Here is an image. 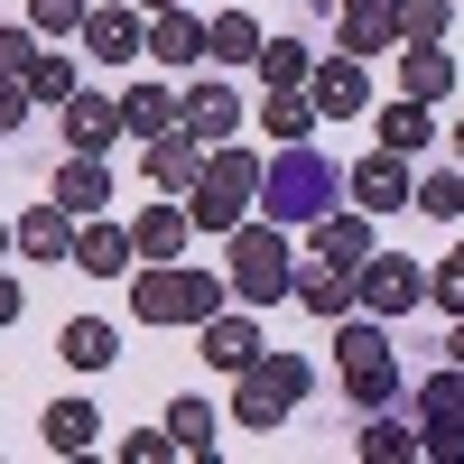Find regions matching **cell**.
<instances>
[{
	"mask_svg": "<svg viewBox=\"0 0 464 464\" xmlns=\"http://www.w3.org/2000/svg\"><path fill=\"white\" fill-rule=\"evenodd\" d=\"M260 130L269 140H316V102H306V84H269V102H260Z\"/></svg>",
	"mask_w": 464,
	"mask_h": 464,
	"instance_id": "cell-23",
	"label": "cell"
},
{
	"mask_svg": "<svg viewBox=\"0 0 464 464\" xmlns=\"http://www.w3.org/2000/svg\"><path fill=\"white\" fill-rule=\"evenodd\" d=\"M84 47L102 65H130L140 56V10H84Z\"/></svg>",
	"mask_w": 464,
	"mask_h": 464,
	"instance_id": "cell-24",
	"label": "cell"
},
{
	"mask_svg": "<svg viewBox=\"0 0 464 464\" xmlns=\"http://www.w3.org/2000/svg\"><path fill=\"white\" fill-rule=\"evenodd\" d=\"M437 140V121H428V102H391V111H381V149H400V159H418V149H428Z\"/></svg>",
	"mask_w": 464,
	"mask_h": 464,
	"instance_id": "cell-30",
	"label": "cell"
},
{
	"mask_svg": "<svg viewBox=\"0 0 464 464\" xmlns=\"http://www.w3.org/2000/svg\"><path fill=\"white\" fill-rule=\"evenodd\" d=\"M428 297L446 306V316H464V242L446 251V269H428Z\"/></svg>",
	"mask_w": 464,
	"mask_h": 464,
	"instance_id": "cell-38",
	"label": "cell"
},
{
	"mask_svg": "<svg viewBox=\"0 0 464 464\" xmlns=\"http://www.w3.org/2000/svg\"><path fill=\"white\" fill-rule=\"evenodd\" d=\"M196 353H205L214 372H251V362H260V325H251V316H223V306H214V316L196 325Z\"/></svg>",
	"mask_w": 464,
	"mask_h": 464,
	"instance_id": "cell-14",
	"label": "cell"
},
{
	"mask_svg": "<svg viewBox=\"0 0 464 464\" xmlns=\"http://www.w3.org/2000/svg\"><path fill=\"white\" fill-rule=\"evenodd\" d=\"M74 260H84L93 279H121L140 251H130V232H121V223H93V214H84V223H74Z\"/></svg>",
	"mask_w": 464,
	"mask_h": 464,
	"instance_id": "cell-21",
	"label": "cell"
},
{
	"mask_svg": "<svg viewBox=\"0 0 464 464\" xmlns=\"http://www.w3.org/2000/svg\"><path fill=\"white\" fill-rule=\"evenodd\" d=\"M251 196H260V159L251 149H205V168H196V186H186V223L196 232H232L251 214Z\"/></svg>",
	"mask_w": 464,
	"mask_h": 464,
	"instance_id": "cell-2",
	"label": "cell"
},
{
	"mask_svg": "<svg viewBox=\"0 0 464 464\" xmlns=\"http://www.w3.org/2000/svg\"><path fill=\"white\" fill-rule=\"evenodd\" d=\"M353 446L381 455V464H400V455H418V428H400V418H381V409H372V428H362Z\"/></svg>",
	"mask_w": 464,
	"mask_h": 464,
	"instance_id": "cell-35",
	"label": "cell"
},
{
	"mask_svg": "<svg viewBox=\"0 0 464 464\" xmlns=\"http://www.w3.org/2000/svg\"><path fill=\"white\" fill-rule=\"evenodd\" d=\"M316 260H334V269H362L372 260V214H316Z\"/></svg>",
	"mask_w": 464,
	"mask_h": 464,
	"instance_id": "cell-20",
	"label": "cell"
},
{
	"mask_svg": "<svg viewBox=\"0 0 464 464\" xmlns=\"http://www.w3.org/2000/svg\"><path fill=\"white\" fill-rule=\"evenodd\" d=\"M409 409H418V455H455V464H464V372H455V362L428 372Z\"/></svg>",
	"mask_w": 464,
	"mask_h": 464,
	"instance_id": "cell-7",
	"label": "cell"
},
{
	"mask_svg": "<svg viewBox=\"0 0 464 464\" xmlns=\"http://www.w3.org/2000/svg\"><path fill=\"white\" fill-rule=\"evenodd\" d=\"M409 205H418V214H437V223H455V214H464V168L418 177V186H409Z\"/></svg>",
	"mask_w": 464,
	"mask_h": 464,
	"instance_id": "cell-32",
	"label": "cell"
},
{
	"mask_svg": "<svg viewBox=\"0 0 464 464\" xmlns=\"http://www.w3.org/2000/svg\"><path fill=\"white\" fill-rule=\"evenodd\" d=\"M455 28V0H400V37H446Z\"/></svg>",
	"mask_w": 464,
	"mask_h": 464,
	"instance_id": "cell-36",
	"label": "cell"
},
{
	"mask_svg": "<svg viewBox=\"0 0 464 464\" xmlns=\"http://www.w3.org/2000/svg\"><path fill=\"white\" fill-rule=\"evenodd\" d=\"M168 446H177V455H214V409H205V400H177V409H168Z\"/></svg>",
	"mask_w": 464,
	"mask_h": 464,
	"instance_id": "cell-31",
	"label": "cell"
},
{
	"mask_svg": "<svg viewBox=\"0 0 464 464\" xmlns=\"http://www.w3.org/2000/svg\"><path fill=\"white\" fill-rule=\"evenodd\" d=\"M10 251H28V260H65V251H74V214L47 196L37 214H19V223H10Z\"/></svg>",
	"mask_w": 464,
	"mask_h": 464,
	"instance_id": "cell-17",
	"label": "cell"
},
{
	"mask_svg": "<svg viewBox=\"0 0 464 464\" xmlns=\"http://www.w3.org/2000/svg\"><path fill=\"white\" fill-rule=\"evenodd\" d=\"M177 130H196L205 149H223L232 130H242V93H232L223 74H205V84H186V93H177Z\"/></svg>",
	"mask_w": 464,
	"mask_h": 464,
	"instance_id": "cell-9",
	"label": "cell"
},
{
	"mask_svg": "<svg viewBox=\"0 0 464 464\" xmlns=\"http://www.w3.org/2000/svg\"><path fill=\"white\" fill-rule=\"evenodd\" d=\"M205 56H223V65H251V56H260V19H251V10H223V19H205Z\"/></svg>",
	"mask_w": 464,
	"mask_h": 464,
	"instance_id": "cell-29",
	"label": "cell"
},
{
	"mask_svg": "<svg viewBox=\"0 0 464 464\" xmlns=\"http://www.w3.org/2000/svg\"><path fill=\"white\" fill-rule=\"evenodd\" d=\"M455 168H464V121H455Z\"/></svg>",
	"mask_w": 464,
	"mask_h": 464,
	"instance_id": "cell-45",
	"label": "cell"
},
{
	"mask_svg": "<svg viewBox=\"0 0 464 464\" xmlns=\"http://www.w3.org/2000/svg\"><path fill=\"white\" fill-rule=\"evenodd\" d=\"M288 297H306V316H325V325L362 306V297H353V269H334V260H316V269H306V279H297Z\"/></svg>",
	"mask_w": 464,
	"mask_h": 464,
	"instance_id": "cell-22",
	"label": "cell"
},
{
	"mask_svg": "<svg viewBox=\"0 0 464 464\" xmlns=\"http://www.w3.org/2000/svg\"><path fill=\"white\" fill-rule=\"evenodd\" d=\"M353 297L372 306V316H409V306L428 297V269H418L409 251H372V260L353 269Z\"/></svg>",
	"mask_w": 464,
	"mask_h": 464,
	"instance_id": "cell-8",
	"label": "cell"
},
{
	"mask_svg": "<svg viewBox=\"0 0 464 464\" xmlns=\"http://www.w3.org/2000/svg\"><path fill=\"white\" fill-rule=\"evenodd\" d=\"M19 84H28V102H65V93H74V65H65V56H47V47H37V56H28V74H19Z\"/></svg>",
	"mask_w": 464,
	"mask_h": 464,
	"instance_id": "cell-34",
	"label": "cell"
},
{
	"mask_svg": "<svg viewBox=\"0 0 464 464\" xmlns=\"http://www.w3.org/2000/svg\"><path fill=\"white\" fill-rule=\"evenodd\" d=\"M140 149H149V186H168V196H186L196 168H205V140L196 130H159V140H140Z\"/></svg>",
	"mask_w": 464,
	"mask_h": 464,
	"instance_id": "cell-15",
	"label": "cell"
},
{
	"mask_svg": "<svg viewBox=\"0 0 464 464\" xmlns=\"http://www.w3.org/2000/svg\"><path fill=\"white\" fill-rule=\"evenodd\" d=\"M19 111H28V84H19V74H0V130H19Z\"/></svg>",
	"mask_w": 464,
	"mask_h": 464,
	"instance_id": "cell-41",
	"label": "cell"
},
{
	"mask_svg": "<svg viewBox=\"0 0 464 464\" xmlns=\"http://www.w3.org/2000/svg\"><path fill=\"white\" fill-rule=\"evenodd\" d=\"M232 381H242V391H232V428H279V418L306 400V391H316V372H306L297 353H269V343H260V362L251 372H232Z\"/></svg>",
	"mask_w": 464,
	"mask_h": 464,
	"instance_id": "cell-5",
	"label": "cell"
},
{
	"mask_svg": "<svg viewBox=\"0 0 464 464\" xmlns=\"http://www.w3.org/2000/svg\"><path fill=\"white\" fill-rule=\"evenodd\" d=\"M186 232H196V223H186L177 205H149V214L130 223V251H140V260H177V251H186Z\"/></svg>",
	"mask_w": 464,
	"mask_h": 464,
	"instance_id": "cell-26",
	"label": "cell"
},
{
	"mask_svg": "<svg viewBox=\"0 0 464 464\" xmlns=\"http://www.w3.org/2000/svg\"><path fill=\"white\" fill-rule=\"evenodd\" d=\"M111 343H121V334H111L102 316H74V325L56 334V353H65L74 372H102V362H121V353H111Z\"/></svg>",
	"mask_w": 464,
	"mask_h": 464,
	"instance_id": "cell-28",
	"label": "cell"
},
{
	"mask_svg": "<svg viewBox=\"0 0 464 464\" xmlns=\"http://www.w3.org/2000/svg\"><path fill=\"white\" fill-rule=\"evenodd\" d=\"M111 140H121V102H102V93H65V149L102 159Z\"/></svg>",
	"mask_w": 464,
	"mask_h": 464,
	"instance_id": "cell-16",
	"label": "cell"
},
{
	"mask_svg": "<svg viewBox=\"0 0 464 464\" xmlns=\"http://www.w3.org/2000/svg\"><path fill=\"white\" fill-rule=\"evenodd\" d=\"M223 306L214 269H186V260H149V279H130V316L140 325H205Z\"/></svg>",
	"mask_w": 464,
	"mask_h": 464,
	"instance_id": "cell-4",
	"label": "cell"
},
{
	"mask_svg": "<svg viewBox=\"0 0 464 464\" xmlns=\"http://www.w3.org/2000/svg\"><path fill=\"white\" fill-rule=\"evenodd\" d=\"M409 168H400V149H372V159H353V168H343V196H353L362 214H400L409 205Z\"/></svg>",
	"mask_w": 464,
	"mask_h": 464,
	"instance_id": "cell-10",
	"label": "cell"
},
{
	"mask_svg": "<svg viewBox=\"0 0 464 464\" xmlns=\"http://www.w3.org/2000/svg\"><path fill=\"white\" fill-rule=\"evenodd\" d=\"M334 196H343V168L325 159L316 140H288L279 159L260 168V205H269V223H316Z\"/></svg>",
	"mask_w": 464,
	"mask_h": 464,
	"instance_id": "cell-1",
	"label": "cell"
},
{
	"mask_svg": "<svg viewBox=\"0 0 464 464\" xmlns=\"http://www.w3.org/2000/svg\"><path fill=\"white\" fill-rule=\"evenodd\" d=\"M37 428H47V446H56V455H84V446L102 437V409H93V400H56Z\"/></svg>",
	"mask_w": 464,
	"mask_h": 464,
	"instance_id": "cell-25",
	"label": "cell"
},
{
	"mask_svg": "<svg viewBox=\"0 0 464 464\" xmlns=\"http://www.w3.org/2000/svg\"><path fill=\"white\" fill-rule=\"evenodd\" d=\"M56 205L84 223V214H102L111 205V177H102V159H84V149H65V168H56Z\"/></svg>",
	"mask_w": 464,
	"mask_h": 464,
	"instance_id": "cell-19",
	"label": "cell"
},
{
	"mask_svg": "<svg viewBox=\"0 0 464 464\" xmlns=\"http://www.w3.org/2000/svg\"><path fill=\"white\" fill-rule=\"evenodd\" d=\"M223 269H232V297H242V306H279V297L297 288L288 223H232V251H223Z\"/></svg>",
	"mask_w": 464,
	"mask_h": 464,
	"instance_id": "cell-3",
	"label": "cell"
},
{
	"mask_svg": "<svg viewBox=\"0 0 464 464\" xmlns=\"http://www.w3.org/2000/svg\"><path fill=\"white\" fill-rule=\"evenodd\" d=\"M334 28H343V56H381L400 47V0H334Z\"/></svg>",
	"mask_w": 464,
	"mask_h": 464,
	"instance_id": "cell-13",
	"label": "cell"
},
{
	"mask_svg": "<svg viewBox=\"0 0 464 464\" xmlns=\"http://www.w3.org/2000/svg\"><path fill=\"white\" fill-rule=\"evenodd\" d=\"M0 251H10V223H0Z\"/></svg>",
	"mask_w": 464,
	"mask_h": 464,
	"instance_id": "cell-46",
	"label": "cell"
},
{
	"mask_svg": "<svg viewBox=\"0 0 464 464\" xmlns=\"http://www.w3.org/2000/svg\"><path fill=\"white\" fill-rule=\"evenodd\" d=\"M28 56H37V28H0V74H28Z\"/></svg>",
	"mask_w": 464,
	"mask_h": 464,
	"instance_id": "cell-39",
	"label": "cell"
},
{
	"mask_svg": "<svg viewBox=\"0 0 464 464\" xmlns=\"http://www.w3.org/2000/svg\"><path fill=\"white\" fill-rule=\"evenodd\" d=\"M446 353H455V372H464V316H455V334H446Z\"/></svg>",
	"mask_w": 464,
	"mask_h": 464,
	"instance_id": "cell-43",
	"label": "cell"
},
{
	"mask_svg": "<svg viewBox=\"0 0 464 464\" xmlns=\"http://www.w3.org/2000/svg\"><path fill=\"white\" fill-rule=\"evenodd\" d=\"M130 10H177V0H130Z\"/></svg>",
	"mask_w": 464,
	"mask_h": 464,
	"instance_id": "cell-44",
	"label": "cell"
},
{
	"mask_svg": "<svg viewBox=\"0 0 464 464\" xmlns=\"http://www.w3.org/2000/svg\"><path fill=\"white\" fill-rule=\"evenodd\" d=\"M0 325H19V279H0Z\"/></svg>",
	"mask_w": 464,
	"mask_h": 464,
	"instance_id": "cell-42",
	"label": "cell"
},
{
	"mask_svg": "<svg viewBox=\"0 0 464 464\" xmlns=\"http://www.w3.org/2000/svg\"><path fill=\"white\" fill-rule=\"evenodd\" d=\"M149 56H159V65H196L205 56V19L186 10V0H177V10H149Z\"/></svg>",
	"mask_w": 464,
	"mask_h": 464,
	"instance_id": "cell-18",
	"label": "cell"
},
{
	"mask_svg": "<svg viewBox=\"0 0 464 464\" xmlns=\"http://www.w3.org/2000/svg\"><path fill=\"white\" fill-rule=\"evenodd\" d=\"M121 455H130V464H168V455H177V446H168V437H159V428H140V437H130V446H121Z\"/></svg>",
	"mask_w": 464,
	"mask_h": 464,
	"instance_id": "cell-40",
	"label": "cell"
},
{
	"mask_svg": "<svg viewBox=\"0 0 464 464\" xmlns=\"http://www.w3.org/2000/svg\"><path fill=\"white\" fill-rule=\"evenodd\" d=\"M306 102H316L325 121H353V111L372 102V74H362V56H325V65H306Z\"/></svg>",
	"mask_w": 464,
	"mask_h": 464,
	"instance_id": "cell-11",
	"label": "cell"
},
{
	"mask_svg": "<svg viewBox=\"0 0 464 464\" xmlns=\"http://www.w3.org/2000/svg\"><path fill=\"white\" fill-rule=\"evenodd\" d=\"M84 10H93V0H28V28L37 37H65V28H84Z\"/></svg>",
	"mask_w": 464,
	"mask_h": 464,
	"instance_id": "cell-37",
	"label": "cell"
},
{
	"mask_svg": "<svg viewBox=\"0 0 464 464\" xmlns=\"http://www.w3.org/2000/svg\"><path fill=\"white\" fill-rule=\"evenodd\" d=\"M121 130H130V140L177 130V93H168V84H130V93H121Z\"/></svg>",
	"mask_w": 464,
	"mask_h": 464,
	"instance_id": "cell-27",
	"label": "cell"
},
{
	"mask_svg": "<svg viewBox=\"0 0 464 464\" xmlns=\"http://www.w3.org/2000/svg\"><path fill=\"white\" fill-rule=\"evenodd\" d=\"M400 93H409V102H446V93H455L446 37H400Z\"/></svg>",
	"mask_w": 464,
	"mask_h": 464,
	"instance_id": "cell-12",
	"label": "cell"
},
{
	"mask_svg": "<svg viewBox=\"0 0 464 464\" xmlns=\"http://www.w3.org/2000/svg\"><path fill=\"white\" fill-rule=\"evenodd\" d=\"M251 65L269 74V84H306V65H316V56H306V37H260Z\"/></svg>",
	"mask_w": 464,
	"mask_h": 464,
	"instance_id": "cell-33",
	"label": "cell"
},
{
	"mask_svg": "<svg viewBox=\"0 0 464 464\" xmlns=\"http://www.w3.org/2000/svg\"><path fill=\"white\" fill-rule=\"evenodd\" d=\"M334 353H343V391H353V409H391L400 400V353H391L381 325L334 316Z\"/></svg>",
	"mask_w": 464,
	"mask_h": 464,
	"instance_id": "cell-6",
	"label": "cell"
}]
</instances>
